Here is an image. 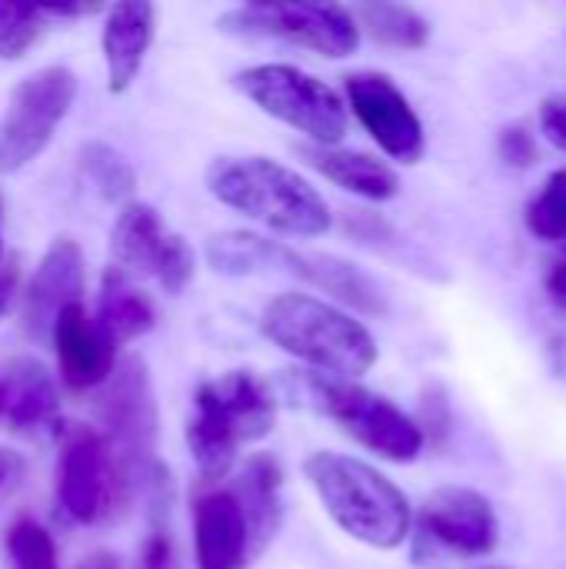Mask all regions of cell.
Here are the masks:
<instances>
[{
  "mask_svg": "<svg viewBox=\"0 0 566 569\" xmlns=\"http://www.w3.org/2000/svg\"><path fill=\"white\" fill-rule=\"evenodd\" d=\"M0 260H3V233H0Z\"/></svg>",
  "mask_w": 566,
  "mask_h": 569,
  "instance_id": "obj_40",
  "label": "cell"
},
{
  "mask_svg": "<svg viewBox=\"0 0 566 569\" xmlns=\"http://www.w3.org/2000/svg\"><path fill=\"white\" fill-rule=\"evenodd\" d=\"M280 390L290 403L334 420L350 440L390 463H414L424 453L427 433L387 397L314 370H290L280 377Z\"/></svg>",
  "mask_w": 566,
  "mask_h": 569,
  "instance_id": "obj_4",
  "label": "cell"
},
{
  "mask_svg": "<svg viewBox=\"0 0 566 569\" xmlns=\"http://www.w3.org/2000/svg\"><path fill=\"white\" fill-rule=\"evenodd\" d=\"M547 293H550V300L560 310H566V257L550 267V273H547Z\"/></svg>",
  "mask_w": 566,
  "mask_h": 569,
  "instance_id": "obj_35",
  "label": "cell"
},
{
  "mask_svg": "<svg viewBox=\"0 0 566 569\" xmlns=\"http://www.w3.org/2000/svg\"><path fill=\"white\" fill-rule=\"evenodd\" d=\"M100 427L103 440L110 443L130 490L133 487H160L167 477L157 463V433H160V413L153 400V383L147 373V363L140 357H123L107 380L100 403Z\"/></svg>",
  "mask_w": 566,
  "mask_h": 569,
  "instance_id": "obj_7",
  "label": "cell"
},
{
  "mask_svg": "<svg viewBox=\"0 0 566 569\" xmlns=\"http://www.w3.org/2000/svg\"><path fill=\"white\" fill-rule=\"evenodd\" d=\"M427 543L457 557H490L500 543V523L490 500L470 487H440L420 507Z\"/></svg>",
  "mask_w": 566,
  "mask_h": 569,
  "instance_id": "obj_12",
  "label": "cell"
},
{
  "mask_svg": "<svg viewBox=\"0 0 566 569\" xmlns=\"http://www.w3.org/2000/svg\"><path fill=\"white\" fill-rule=\"evenodd\" d=\"M43 7L30 0H0V60H20L43 33Z\"/></svg>",
  "mask_w": 566,
  "mask_h": 569,
  "instance_id": "obj_26",
  "label": "cell"
},
{
  "mask_svg": "<svg viewBox=\"0 0 566 569\" xmlns=\"http://www.w3.org/2000/svg\"><path fill=\"white\" fill-rule=\"evenodd\" d=\"M73 569H123V560L110 550H97V553H87Z\"/></svg>",
  "mask_w": 566,
  "mask_h": 569,
  "instance_id": "obj_36",
  "label": "cell"
},
{
  "mask_svg": "<svg viewBox=\"0 0 566 569\" xmlns=\"http://www.w3.org/2000/svg\"><path fill=\"white\" fill-rule=\"evenodd\" d=\"M344 100L374 143L397 163H420L427 153L424 123L407 93L380 70H357L344 77Z\"/></svg>",
  "mask_w": 566,
  "mask_h": 569,
  "instance_id": "obj_11",
  "label": "cell"
},
{
  "mask_svg": "<svg viewBox=\"0 0 566 569\" xmlns=\"http://www.w3.org/2000/svg\"><path fill=\"white\" fill-rule=\"evenodd\" d=\"M304 477L327 517L357 543L397 550L410 540L414 507L407 493L377 467L347 453L317 450L304 460Z\"/></svg>",
  "mask_w": 566,
  "mask_h": 569,
  "instance_id": "obj_1",
  "label": "cell"
},
{
  "mask_svg": "<svg viewBox=\"0 0 566 569\" xmlns=\"http://www.w3.org/2000/svg\"><path fill=\"white\" fill-rule=\"evenodd\" d=\"M17 473H20V460H17L10 450L0 447V493H3V487H7Z\"/></svg>",
  "mask_w": 566,
  "mask_h": 569,
  "instance_id": "obj_38",
  "label": "cell"
},
{
  "mask_svg": "<svg viewBox=\"0 0 566 569\" xmlns=\"http://www.w3.org/2000/svg\"><path fill=\"white\" fill-rule=\"evenodd\" d=\"M83 250L60 237L50 243V250L43 253L37 273L30 277L27 290H23V303H20V317H23V330L33 340H43V333H53L57 317L80 303L83 297V283H87V270H83Z\"/></svg>",
  "mask_w": 566,
  "mask_h": 569,
  "instance_id": "obj_13",
  "label": "cell"
},
{
  "mask_svg": "<svg viewBox=\"0 0 566 569\" xmlns=\"http://www.w3.org/2000/svg\"><path fill=\"white\" fill-rule=\"evenodd\" d=\"M93 320L107 333V340L113 347H120V343H130V340L150 333L157 317H153V303L127 280V273L110 267L103 273V283H100Z\"/></svg>",
  "mask_w": 566,
  "mask_h": 569,
  "instance_id": "obj_23",
  "label": "cell"
},
{
  "mask_svg": "<svg viewBox=\"0 0 566 569\" xmlns=\"http://www.w3.org/2000/svg\"><path fill=\"white\" fill-rule=\"evenodd\" d=\"M540 133L566 153V97H547L540 103Z\"/></svg>",
  "mask_w": 566,
  "mask_h": 569,
  "instance_id": "obj_33",
  "label": "cell"
},
{
  "mask_svg": "<svg viewBox=\"0 0 566 569\" xmlns=\"http://www.w3.org/2000/svg\"><path fill=\"white\" fill-rule=\"evenodd\" d=\"M207 187L224 207L294 240L324 237L334 223L327 200L307 177L260 153L217 157L207 167Z\"/></svg>",
  "mask_w": 566,
  "mask_h": 569,
  "instance_id": "obj_3",
  "label": "cell"
},
{
  "mask_svg": "<svg viewBox=\"0 0 566 569\" xmlns=\"http://www.w3.org/2000/svg\"><path fill=\"white\" fill-rule=\"evenodd\" d=\"M193 270H197V257L190 250V243L180 237V233H170L167 237V247L157 260V270H153V280L167 290V293H183L187 283L193 280Z\"/></svg>",
  "mask_w": 566,
  "mask_h": 569,
  "instance_id": "obj_29",
  "label": "cell"
},
{
  "mask_svg": "<svg viewBox=\"0 0 566 569\" xmlns=\"http://www.w3.org/2000/svg\"><path fill=\"white\" fill-rule=\"evenodd\" d=\"M17 283H20V267H17L13 257H3L0 260V320L10 310L13 297H17Z\"/></svg>",
  "mask_w": 566,
  "mask_h": 569,
  "instance_id": "obj_34",
  "label": "cell"
},
{
  "mask_svg": "<svg viewBox=\"0 0 566 569\" xmlns=\"http://www.w3.org/2000/svg\"><path fill=\"white\" fill-rule=\"evenodd\" d=\"M53 350L60 363V377L67 390L83 393L107 387V380L117 370V347L107 340V333L97 327V320L83 310V303L67 307L53 323Z\"/></svg>",
  "mask_w": 566,
  "mask_h": 569,
  "instance_id": "obj_15",
  "label": "cell"
},
{
  "mask_svg": "<svg viewBox=\"0 0 566 569\" xmlns=\"http://www.w3.org/2000/svg\"><path fill=\"white\" fill-rule=\"evenodd\" d=\"M140 569H177V553H173V540L167 530H153L143 547H140Z\"/></svg>",
  "mask_w": 566,
  "mask_h": 569,
  "instance_id": "obj_32",
  "label": "cell"
},
{
  "mask_svg": "<svg viewBox=\"0 0 566 569\" xmlns=\"http://www.w3.org/2000/svg\"><path fill=\"white\" fill-rule=\"evenodd\" d=\"M220 30L247 40H284L330 60H344L360 47L354 10L324 0H260L234 7L220 17Z\"/></svg>",
  "mask_w": 566,
  "mask_h": 569,
  "instance_id": "obj_8",
  "label": "cell"
},
{
  "mask_svg": "<svg viewBox=\"0 0 566 569\" xmlns=\"http://www.w3.org/2000/svg\"><path fill=\"white\" fill-rule=\"evenodd\" d=\"M277 423V400L250 370H230L193 393L187 447L207 483L224 480L244 443L264 440Z\"/></svg>",
  "mask_w": 566,
  "mask_h": 569,
  "instance_id": "obj_5",
  "label": "cell"
},
{
  "mask_svg": "<svg viewBox=\"0 0 566 569\" xmlns=\"http://www.w3.org/2000/svg\"><path fill=\"white\" fill-rule=\"evenodd\" d=\"M294 280L317 287L320 293L334 297L340 307H350L364 317H387V297H384L380 283L344 257L297 250Z\"/></svg>",
  "mask_w": 566,
  "mask_h": 569,
  "instance_id": "obj_18",
  "label": "cell"
},
{
  "mask_svg": "<svg viewBox=\"0 0 566 569\" xmlns=\"http://www.w3.org/2000/svg\"><path fill=\"white\" fill-rule=\"evenodd\" d=\"M354 17L360 30L394 50H420L430 40V20L404 3H360Z\"/></svg>",
  "mask_w": 566,
  "mask_h": 569,
  "instance_id": "obj_24",
  "label": "cell"
},
{
  "mask_svg": "<svg viewBox=\"0 0 566 569\" xmlns=\"http://www.w3.org/2000/svg\"><path fill=\"white\" fill-rule=\"evenodd\" d=\"M167 237H170V230L163 227L160 213L150 203L130 200L127 207H120V213L113 220V230H110L113 267L123 270L127 277L130 273L153 277L157 260H160V253L167 247Z\"/></svg>",
  "mask_w": 566,
  "mask_h": 569,
  "instance_id": "obj_22",
  "label": "cell"
},
{
  "mask_svg": "<svg viewBox=\"0 0 566 569\" xmlns=\"http://www.w3.org/2000/svg\"><path fill=\"white\" fill-rule=\"evenodd\" d=\"M484 569H504V567H484Z\"/></svg>",
  "mask_w": 566,
  "mask_h": 569,
  "instance_id": "obj_41",
  "label": "cell"
},
{
  "mask_svg": "<svg viewBox=\"0 0 566 569\" xmlns=\"http://www.w3.org/2000/svg\"><path fill=\"white\" fill-rule=\"evenodd\" d=\"M430 430V437H447L450 433V403H447V393L440 387H427L424 390V423L420 430Z\"/></svg>",
  "mask_w": 566,
  "mask_h": 569,
  "instance_id": "obj_31",
  "label": "cell"
},
{
  "mask_svg": "<svg viewBox=\"0 0 566 569\" xmlns=\"http://www.w3.org/2000/svg\"><path fill=\"white\" fill-rule=\"evenodd\" d=\"M3 547H7L10 569H60L57 547H53L50 533L30 517H20V520L10 523V530L3 537Z\"/></svg>",
  "mask_w": 566,
  "mask_h": 569,
  "instance_id": "obj_28",
  "label": "cell"
},
{
  "mask_svg": "<svg viewBox=\"0 0 566 569\" xmlns=\"http://www.w3.org/2000/svg\"><path fill=\"white\" fill-rule=\"evenodd\" d=\"M77 170L107 203L127 207L133 190H137V170L130 167V160L117 147H110L103 140H87L80 147Z\"/></svg>",
  "mask_w": 566,
  "mask_h": 569,
  "instance_id": "obj_25",
  "label": "cell"
},
{
  "mask_svg": "<svg viewBox=\"0 0 566 569\" xmlns=\"http://www.w3.org/2000/svg\"><path fill=\"white\" fill-rule=\"evenodd\" d=\"M234 83L267 117L304 133L310 147H340L347 137V100L330 83L294 63H257L240 70Z\"/></svg>",
  "mask_w": 566,
  "mask_h": 569,
  "instance_id": "obj_6",
  "label": "cell"
},
{
  "mask_svg": "<svg viewBox=\"0 0 566 569\" xmlns=\"http://www.w3.org/2000/svg\"><path fill=\"white\" fill-rule=\"evenodd\" d=\"M254 557L250 523L234 490L210 487L193 500L197 569H244Z\"/></svg>",
  "mask_w": 566,
  "mask_h": 569,
  "instance_id": "obj_14",
  "label": "cell"
},
{
  "mask_svg": "<svg viewBox=\"0 0 566 569\" xmlns=\"http://www.w3.org/2000/svg\"><path fill=\"white\" fill-rule=\"evenodd\" d=\"M260 333L314 373L357 380L374 370V333L344 307L314 293H280L260 313Z\"/></svg>",
  "mask_w": 566,
  "mask_h": 569,
  "instance_id": "obj_2",
  "label": "cell"
},
{
  "mask_svg": "<svg viewBox=\"0 0 566 569\" xmlns=\"http://www.w3.org/2000/svg\"><path fill=\"white\" fill-rule=\"evenodd\" d=\"M527 230L547 243H566V170H554L527 203Z\"/></svg>",
  "mask_w": 566,
  "mask_h": 569,
  "instance_id": "obj_27",
  "label": "cell"
},
{
  "mask_svg": "<svg viewBox=\"0 0 566 569\" xmlns=\"http://www.w3.org/2000/svg\"><path fill=\"white\" fill-rule=\"evenodd\" d=\"M153 20H157V10L147 0H123L107 10L103 60H107L110 93H123L137 80L143 57L153 43Z\"/></svg>",
  "mask_w": 566,
  "mask_h": 569,
  "instance_id": "obj_17",
  "label": "cell"
},
{
  "mask_svg": "<svg viewBox=\"0 0 566 569\" xmlns=\"http://www.w3.org/2000/svg\"><path fill=\"white\" fill-rule=\"evenodd\" d=\"M3 423L20 437H47L63 433L60 427V400L43 363L30 357L10 360L3 373Z\"/></svg>",
  "mask_w": 566,
  "mask_h": 569,
  "instance_id": "obj_16",
  "label": "cell"
},
{
  "mask_svg": "<svg viewBox=\"0 0 566 569\" xmlns=\"http://www.w3.org/2000/svg\"><path fill=\"white\" fill-rule=\"evenodd\" d=\"M43 13H53V17H87L93 10H100V3H40Z\"/></svg>",
  "mask_w": 566,
  "mask_h": 569,
  "instance_id": "obj_37",
  "label": "cell"
},
{
  "mask_svg": "<svg viewBox=\"0 0 566 569\" xmlns=\"http://www.w3.org/2000/svg\"><path fill=\"white\" fill-rule=\"evenodd\" d=\"M0 420H3V377H0Z\"/></svg>",
  "mask_w": 566,
  "mask_h": 569,
  "instance_id": "obj_39",
  "label": "cell"
},
{
  "mask_svg": "<svg viewBox=\"0 0 566 569\" xmlns=\"http://www.w3.org/2000/svg\"><path fill=\"white\" fill-rule=\"evenodd\" d=\"M234 493L250 523L254 557H260L284 523V470H280L277 457H270V453L250 457L234 483Z\"/></svg>",
  "mask_w": 566,
  "mask_h": 569,
  "instance_id": "obj_20",
  "label": "cell"
},
{
  "mask_svg": "<svg viewBox=\"0 0 566 569\" xmlns=\"http://www.w3.org/2000/svg\"><path fill=\"white\" fill-rule=\"evenodd\" d=\"M130 497V483L100 430L73 423L60 433L57 503L80 527L113 520Z\"/></svg>",
  "mask_w": 566,
  "mask_h": 569,
  "instance_id": "obj_9",
  "label": "cell"
},
{
  "mask_svg": "<svg viewBox=\"0 0 566 569\" xmlns=\"http://www.w3.org/2000/svg\"><path fill=\"white\" fill-rule=\"evenodd\" d=\"M77 97V77L67 67H43L10 90L0 120V173L27 167L57 133Z\"/></svg>",
  "mask_w": 566,
  "mask_h": 569,
  "instance_id": "obj_10",
  "label": "cell"
},
{
  "mask_svg": "<svg viewBox=\"0 0 566 569\" xmlns=\"http://www.w3.org/2000/svg\"><path fill=\"white\" fill-rule=\"evenodd\" d=\"M294 250L290 243L250 233V230H224L214 233L203 247L207 263L214 267V273L224 277H257V273H284L290 277V263H294Z\"/></svg>",
  "mask_w": 566,
  "mask_h": 569,
  "instance_id": "obj_21",
  "label": "cell"
},
{
  "mask_svg": "<svg viewBox=\"0 0 566 569\" xmlns=\"http://www.w3.org/2000/svg\"><path fill=\"white\" fill-rule=\"evenodd\" d=\"M497 150L504 157V163L517 167V170H527L537 163V140L527 127L514 123V127H504L500 137H497Z\"/></svg>",
  "mask_w": 566,
  "mask_h": 569,
  "instance_id": "obj_30",
  "label": "cell"
},
{
  "mask_svg": "<svg viewBox=\"0 0 566 569\" xmlns=\"http://www.w3.org/2000/svg\"><path fill=\"white\" fill-rule=\"evenodd\" d=\"M307 163L340 190L370 200L387 203L400 193V177L390 163H384L374 153L364 150H344V147H304Z\"/></svg>",
  "mask_w": 566,
  "mask_h": 569,
  "instance_id": "obj_19",
  "label": "cell"
}]
</instances>
